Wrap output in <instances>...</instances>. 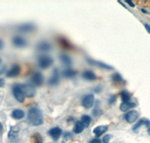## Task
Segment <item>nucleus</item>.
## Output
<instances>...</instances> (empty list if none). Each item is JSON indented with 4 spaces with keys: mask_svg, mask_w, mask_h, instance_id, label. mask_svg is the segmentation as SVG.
<instances>
[{
    "mask_svg": "<svg viewBox=\"0 0 150 143\" xmlns=\"http://www.w3.org/2000/svg\"><path fill=\"white\" fill-rule=\"evenodd\" d=\"M28 121L33 126H41L44 123V118L41 111L38 108H31L28 113Z\"/></svg>",
    "mask_w": 150,
    "mask_h": 143,
    "instance_id": "f257e3e1",
    "label": "nucleus"
},
{
    "mask_svg": "<svg viewBox=\"0 0 150 143\" xmlns=\"http://www.w3.org/2000/svg\"><path fill=\"white\" fill-rule=\"evenodd\" d=\"M53 64V60L51 56L47 55H41L38 58V65L42 69L50 68Z\"/></svg>",
    "mask_w": 150,
    "mask_h": 143,
    "instance_id": "f03ea898",
    "label": "nucleus"
},
{
    "mask_svg": "<svg viewBox=\"0 0 150 143\" xmlns=\"http://www.w3.org/2000/svg\"><path fill=\"white\" fill-rule=\"evenodd\" d=\"M12 93L14 94V97L19 102H23L25 100V95H24L23 90L21 88V84H14L12 87Z\"/></svg>",
    "mask_w": 150,
    "mask_h": 143,
    "instance_id": "7ed1b4c3",
    "label": "nucleus"
},
{
    "mask_svg": "<svg viewBox=\"0 0 150 143\" xmlns=\"http://www.w3.org/2000/svg\"><path fill=\"white\" fill-rule=\"evenodd\" d=\"M21 88L23 90L24 95L26 97H34L36 94V89L33 84H21Z\"/></svg>",
    "mask_w": 150,
    "mask_h": 143,
    "instance_id": "20e7f679",
    "label": "nucleus"
},
{
    "mask_svg": "<svg viewBox=\"0 0 150 143\" xmlns=\"http://www.w3.org/2000/svg\"><path fill=\"white\" fill-rule=\"evenodd\" d=\"M86 62L89 64L92 65V66H95L99 67V68L103 69L105 70H112L113 69V67L112 66L109 64H107V63H104V62L101 61H98V60H93L92 58H86Z\"/></svg>",
    "mask_w": 150,
    "mask_h": 143,
    "instance_id": "39448f33",
    "label": "nucleus"
},
{
    "mask_svg": "<svg viewBox=\"0 0 150 143\" xmlns=\"http://www.w3.org/2000/svg\"><path fill=\"white\" fill-rule=\"evenodd\" d=\"M82 106L83 108L86 109H89L93 106L94 103H95V96L92 94H87V95L84 96L82 99Z\"/></svg>",
    "mask_w": 150,
    "mask_h": 143,
    "instance_id": "423d86ee",
    "label": "nucleus"
},
{
    "mask_svg": "<svg viewBox=\"0 0 150 143\" xmlns=\"http://www.w3.org/2000/svg\"><path fill=\"white\" fill-rule=\"evenodd\" d=\"M44 80H45L44 76L40 72H35L31 78V81L33 82V85L37 86V87H40L42 85V84L44 83Z\"/></svg>",
    "mask_w": 150,
    "mask_h": 143,
    "instance_id": "0eeeda50",
    "label": "nucleus"
},
{
    "mask_svg": "<svg viewBox=\"0 0 150 143\" xmlns=\"http://www.w3.org/2000/svg\"><path fill=\"white\" fill-rule=\"evenodd\" d=\"M60 80V75L58 69H54L52 73L51 77L48 80V84L50 86H56L57 85L59 82Z\"/></svg>",
    "mask_w": 150,
    "mask_h": 143,
    "instance_id": "6e6552de",
    "label": "nucleus"
},
{
    "mask_svg": "<svg viewBox=\"0 0 150 143\" xmlns=\"http://www.w3.org/2000/svg\"><path fill=\"white\" fill-rule=\"evenodd\" d=\"M36 29V26L33 23H26V24H23L20 25L17 27L18 31L21 32H32Z\"/></svg>",
    "mask_w": 150,
    "mask_h": 143,
    "instance_id": "1a4fd4ad",
    "label": "nucleus"
},
{
    "mask_svg": "<svg viewBox=\"0 0 150 143\" xmlns=\"http://www.w3.org/2000/svg\"><path fill=\"white\" fill-rule=\"evenodd\" d=\"M139 117V113L137 111H130L124 115V119L129 124H133Z\"/></svg>",
    "mask_w": 150,
    "mask_h": 143,
    "instance_id": "9d476101",
    "label": "nucleus"
},
{
    "mask_svg": "<svg viewBox=\"0 0 150 143\" xmlns=\"http://www.w3.org/2000/svg\"><path fill=\"white\" fill-rule=\"evenodd\" d=\"M12 44L17 48H23L27 45V41L21 36H16L12 39Z\"/></svg>",
    "mask_w": 150,
    "mask_h": 143,
    "instance_id": "9b49d317",
    "label": "nucleus"
},
{
    "mask_svg": "<svg viewBox=\"0 0 150 143\" xmlns=\"http://www.w3.org/2000/svg\"><path fill=\"white\" fill-rule=\"evenodd\" d=\"M21 67L20 65L17 64H14L13 66H11V68L7 72V76L8 78H14V77H17L19 74L21 73Z\"/></svg>",
    "mask_w": 150,
    "mask_h": 143,
    "instance_id": "f8f14e48",
    "label": "nucleus"
},
{
    "mask_svg": "<svg viewBox=\"0 0 150 143\" xmlns=\"http://www.w3.org/2000/svg\"><path fill=\"white\" fill-rule=\"evenodd\" d=\"M62 133V129H60L59 127H58L51 128V129L48 131V134L51 136L52 139H53V140H55V141H57V140L60 138Z\"/></svg>",
    "mask_w": 150,
    "mask_h": 143,
    "instance_id": "ddd939ff",
    "label": "nucleus"
},
{
    "mask_svg": "<svg viewBox=\"0 0 150 143\" xmlns=\"http://www.w3.org/2000/svg\"><path fill=\"white\" fill-rule=\"evenodd\" d=\"M37 49L41 52H47L52 49V45L48 41H42L38 44Z\"/></svg>",
    "mask_w": 150,
    "mask_h": 143,
    "instance_id": "4468645a",
    "label": "nucleus"
},
{
    "mask_svg": "<svg viewBox=\"0 0 150 143\" xmlns=\"http://www.w3.org/2000/svg\"><path fill=\"white\" fill-rule=\"evenodd\" d=\"M82 77L85 80L87 81H95L97 79V76L96 74L91 70H85L83 72Z\"/></svg>",
    "mask_w": 150,
    "mask_h": 143,
    "instance_id": "2eb2a0df",
    "label": "nucleus"
},
{
    "mask_svg": "<svg viewBox=\"0 0 150 143\" xmlns=\"http://www.w3.org/2000/svg\"><path fill=\"white\" fill-rule=\"evenodd\" d=\"M58 42L60 46L62 47V48L65 50H71L73 49V46H72V44H71L65 38H59L58 39Z\"/></svg>",
    "mask_w": 150,
    "mask_h": 143,
    "instance_id": "dca6fc26",
    "label": "nucleus"
},
{
    "mask_svg": "<svg viewBox=\"0 0 150 143\" xmlns=\"http://www.w3.org/2000/svg\"><path fill=\"white\" fill-rule=\"evenodd\" d=\"M108 130V127L105 125H102V126H98L96 127L95 129H93V133H95V135L96 136V137H100L101 136H102L104 133Z\"/></svg>",
    "mask_w": 150,
    "mask_h": 143,
    "instance_id": "f3484780",
    "label": "nucleus"
},
{
    "mask_svg": "<svg viewBox=\"0 0 150 143\" xmlns=\"http://www.w3.org/2000/svg\"><path fill=\"white\" fill-rule=\"evenodd\" d=\"M136 106V103L133 102H122V103L120 105V110L123 112H128L129 109H132V108H134Z\"/></svg>",
    "mask_w": 150,
    "mask_h": 143,
    "instance_id": "a211bd4d",
    "label": "nucleus"
},
{
    "mask_svg": "<svg viewBox=\"0 0 150 143\" xmlns=\"http://www.w3.org/2000/svg\"><path fill=\"white\" fill-rule=\"evenodd\" d=\"M62 75L64 78H66V79H72L77 75V71H75L72 69H66L62 71Z\"/></svg>",
    "mask_w": 150,
    "mask_h": 143,
    "instance_id": "6ab92c4d",
    "label": "nucleus"
},
{
    "mask_svg": "<svg viewBox=\"0 0 150 143\" xmlns=\"http://www.w3.org/2000/svg\"><path fill=\"white\" fill-rule=\"evenodd\" d=\"M85 128H86V125L84 124L81 121H78L76 122V124H75L74 132V133H76V134H79V133H82Z\"/></svg>",
    "mask_w": 150,
    "mask_h": 143,
    "instance_id": "aec40b11",
    "label": "nucleus"
},
{
    "mask_svg": "<svg viewBox=\"0 0 150 143\" xmlns=\"http://www.w3.org/2000/svg\"><path fill=\"white\" fill-rule=\"evenodd\" d=\"M25 112L21 109H14L11 113V117L16 120H21L24 118Z\"/></svg>",
    "mask_w": 150,
    "mask_h": 143,
    "instance_id": "412c9836",
    "label": "nucleus"
},
{
    "mask_svg": "<svg viewBox=\"0 0 150 143\" xmlns=\"http://www.w3.org/2000/svg\"><path fill=\"white\" fill-rule=\"evenodd\" d=\"M59 59L62 61V63H63L65 66H70L72 63V60L71 58L68 55L65 54H62L59 56Z\"/></svg>",
    "mask_w": 150,
    "mask_h": 143,
    "instance_id": "4be33fe9",
    "label": "nucleus"
},
{
    "mask_svg": "<svg viewBox=\"0 0 150 143\" xmlns=\"http://www.w3.org/2000/svg\"><path fill=\"white\" fill-rule=\"evenodd\" d=\"M120 95H121L122 100L123 102H127L131 101V94L128 91H127V90H122L120 93Z\"/></svg>",
    "mask_w": 150,
    "mask_h": 143,
    "instance_id": "5701e85b",
    "label": "nucleus"
},
{
    "mask_svg": "<svg viewBox=\"0 0 150 143\" xmlns=\"http://www.w3.org/2000/svg\"><path fill=\"white\" fill-rule=\"evenodd\" d=\"M18 133L19 129H17L16 127H11L10 131H9L8 138L10 139H15L17 136Z\"/></svg>",
    "mask_w": 150,
    "mask_h": 143,
    "instance_id": "b1692460",
    "label": "nucleus"
},
{
    "mask_svg": "<svg viewBox=\"0 0 150 143\" xmlns=\"http://www.w3.org/2000/svg\"><path fill=\"white\" fill-rule=\"evenodd\" d=\"M112 81L113 82H115V83H122V82H124V80L122 79V76L120 73H118V72L112 74Z\"/></svg>",
    "mask_w": 150,
    "mask_h": 143,
    "instance_id": "393cba45",
    "label": "nucleus"
},
{
    "mask_svg": "<svg viewBox=\"0 0 150 143\" xmlns=\"http://www.w3.org/2000/svg\"><path fill=\"white\" fill-rule=\"evenodd\" d=\"M80 121L83 123L86 127H88L89 126V124H90L91 121H92V118H91L90 116L85 114V115H83L82 117H81V120H80Z\"/></svg>",
    "mask_w": 150,
    "mask_h": 143,
    "instance_id": "a878e982",
    "label": "nucleus"
},
{
    "mask_svg": "<svg viewBox=\"0 0 150 143\" xmlns=\"http://www.w3.org/2000/svg\"><path fill=\"white\" fill-rule=\"evenodd\" d=\"M33 142H34V143H42L43 142L42 137H41V134L38 133H36L33 135Z\"/></svg>",
    "mask_w": 150,
    "mask_h": 143,
    "instance_id": "bb28decb",
    "label": "nucleus"
},
{
    "mask_svg": "<svg viewBox=\"0 0 150 143\" xmlns=\"http://www.w3.org/2000/svg\"><path fill=\"white\" fill-rule=\"evenodd\" d=\"M142 125H144V120H143V119L140 120V121H139L136 124H135L134 126L133 127V128H132L133 131L136 132V133H137V130L140 129V127L142 126Z\"/></svg>",
    "mask_w": 150,
    "mask_h": 143,
    "instance_id": "cd10ccee",
    "label": "nucleus"
},
{
    "mask_svg": "<svg viewBox=\"0 0 150 143\" xmlns=\"http://www.w3.org/2000/svg\"><path fill=\"white\" fill-rule=\"evenodd\" d=\"M99 112H100V102L99 101H97L96 103V107L93 110V115L94 116H98Z\"/></svg>",
    "mask_w": 150,
    "mask_h": 143,
    "instance_id": "c85d7f7f",
    "label": "nucleus"
},
{
    "mask_svg": "<svg viewBox=\"0 0 150 143\" xmlns=\"http://www.w3.org/2000/svg\"><path fill=\"white\" fill-rule=\"evenodd\" d=\"M143 120H144V125L146 127L149 135H150V121H149L148 119H146V118H143Z\"/></svg>",
    "mask_w": 150,
    "mask_h": 143,
    "instance_id": "c756f323",
    "label": "nucleus"
},
{
    "mask_svg": "<svg viewBox=\"0 0 150 143\" xmlns=\"http://www.w3.org/2000/svg\"><path fill=\"white\" fill-rule=\"evenodd\" d=\"M111 139V135H105V136L103 137V139H102V143H108L110 142Z\"/></svg>",
    "mask_w": 150,
    "mask_h": 143,
    "instance_id": "7c9ffc66",
    "label": "nucleus"
},
{
    "mask_svg": "<svg viewBox=\"0 0 150 143\" xmlns=\"http://www.w3.org/2000/svg\"><path fill=\"white\" fill-rule=\"evenodd\" d=\"M116 100V97L115 95H111L109 99H108V102H109L110 105H112V104L114 103Z\"/></svg>",
    "mask_w": 150,
    "mask_h": 143,
    "instance_id": "2f4dec72",
    "label": "nucleus"
},
{
    "mask_svg": "<svg viewBox=\"0 0 150 143\" xmlns=\"http://www.w3.org/2000/svg\"><path fill=\"white\" fill-rule=\"evenodd\" d=\"M89 143H101V141L99 139L96 138V139H93L92 140H91L89 142Z\"/></svg>",
    "mask_w": 150,
    "mask_h": 143,
    "instance_id": "473e14b6",
    "label": "nucleus"
},
{
    "mask_svg": "<svg viewBox=\"0 0 150 143\" xmlns=\"http://www.w3.org/2000/svg\"><path fill=\"white\" fill-rule=\"evenodd\" d=\"M125 2H126V3H128V5L131 6V7H134V6H135V5L133 3V2H132V1H130V0H127V1H125Z\"/></svg>",
    "mask_w": 150,
    "mask_h": 143,
    "instance_id": "72a5a7b5",
    "label": "nucleus"
},
{
    "mask_svg": "<svg viewBox=\"0 0 150 143\" xmlns=\"http://www.w3.org/2000/svg\"><path fill=\"white\" fill-rule=\"evenodd\" d=\"M4 85H5V80L2 78H0V87H4Z\"/></svg>",
    "mask_w": 150,
    "mask_h": 143,
    "instance_id": "f704fd0d",
    "label": "nucleus"
},
{
    "mask_svg": "<svg viewBox=\"0 0 150 143\" xmlns=\"http://www.w3.org/2000/svg\"><path fill=\"white\" fill-rule=\"evenodd\" d=\"M145 27H146V29L147 30V32L150 34V26L148 25V24H145Z\"/></svg>",
    "mask_w": 150,
    "mask_h": 143,
    "instance_id": "c9c22d12",
    "label": "nucleus"
},
{
    "mask_svg": "<svg viewBox=\"0 0 150 143\" xmlns=\"http://www.w3.org/2000/svg\"><path fill=\"white\" fill-rule=\"evenodd\" d=\"M3 47H4V42H3V41H2V40L0 39V50L2 49V48H3Z\"/></svg>",
    "mask_w": 150,
    "mask_h": 143,
    "instance_id": "e433bc0d",
    "label": "nucleus"
},
{
    "mask_svg": "<svg viewBox=\"0 0 150 143\" xmlns=\"http://www.w3.org/2000/svg\"><path fill=\"white\" fill-rule=\"evenodd\" d=\"M98 89H95V92L96 93H99L101 91V87H97Z\"/></svg>",
    "mask_w": 150,
    "mask_h": 143,
    "instance_id": "4c0bfd02",
    "label": "nucleus"
},
{
    "mask_svg": "<svg viewBox=\"0 0 150 143\" xmlns=\"http://www.w3.org/2000/svg\"><path fill=\"white\" fill-rule=\"evenodd\" d=\"M2 129H3V126H2V124L0 123V131H2Z\"/></svg>",
    "mask_w": 150,
    "mask_h": 143,
    "instance_id": "58836bf2",
    "label": "nucleus"
},
{
    "mask_svg": "<svg viewBox=\"0 0 150 143\" xmlns=\"http://www.w3.org/2000/svg\"><path fill=\"white\" fill-rule=\"evenodd\" d=\"M1 62H2V60H1V59H0V64H1Z\"/></svg>",
    "mask_w": 150,
    "mask_h": 143,
    "instance_id": "ea45409f",
    "label": "nucleus"
}]
</instances>
